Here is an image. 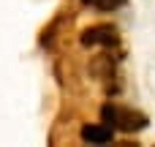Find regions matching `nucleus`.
I'll return each mask as SVG.
<instances>
[{"instance_id":"nucleus-1","label":"nucleus","mask_w":155,"mask_h":147,"mask_svg":"<svg viewBox=\"0 0 155 147\" xmlns=\"http://www.w3.org/2000/svg\"><path fill=\"white\" fill-rule=\"evenodd\" d=\"M101 117L104 123H109L112 128H123V131H139L147 125V117L139 115V112H131V109H117L112 104H106L101 109Z\"/></svg>"},{"instance_id":"nucleus-2","label":"nucleus","mask_w":155,"mask_h":147,"mask_svg":"<svg viewBox=\"0 0 155 147\" xmlns=\"http://www.w3.org/2000/svg\"><path fill=\"white\" fill-rule=\"evenodd\" d=\"M117 38V27L112 25H93L82 33V44L84 46H114Z\"/></svg>"},{"instance_id":"nucleus-3","label":"nucleus","mask_w":155,"mask_h":147,"mask_svg":"<svg viewBox=\"0 0 155 147\" xmlns=\"http://www.w3.org/2000/svg\"><path fill=\"white\" fill-rule=\"evenodd\" d=\"M112 136H114V128L109 123H90L82 128V139L90 145H109Z\"/></svg>"},{"instance_id":"nucleus-4","label":"nucleus","mask_w":155,"mask_h":147,"mask_svg":"<svg viewBox=\"0 0 155 147\" xmlns=\"http://www.w3.org/2000/svg\"><path fill=\"white\" fill-rule=\"evenodd\" d=\"M125 3H128V0H84V5L98 8V11H114V8L125 5Z\"/></svg>"}]
</instances>
